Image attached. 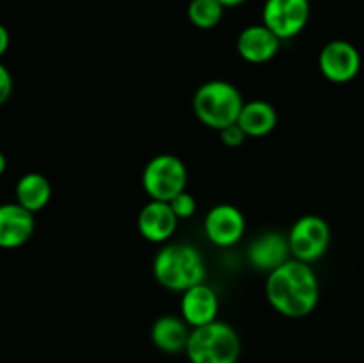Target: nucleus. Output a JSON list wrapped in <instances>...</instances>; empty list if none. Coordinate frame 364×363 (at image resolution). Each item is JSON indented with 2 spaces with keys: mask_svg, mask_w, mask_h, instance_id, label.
Returning a JSON list of instances; mask_svg holds the SVG:
<instances>
[{
  "mask_svg": "<svg viewBox=\"0 0 364 363\" xmlns=\"http://www.w3.org/2000/svg\"><path fill=\"white\" fill-rule=\"evenodd\" d=\"M220 4H223L224 7H237V6H242V4H245L247 0H219Z\"/></svg>",
  "mask_w": 364,
  "mask_h": 363,
  "instance_id": "23",
  "label": "nucleus"
},
{
  "mask_svg": "<svg viewBox=\"0 0 364 363\" xmlns=\"http://www.w3.org/2000/svg\"><path fill=\"white\" fill-rule=\"evenodd\" d=\"M281 48V39L267 25H249L238 34L237 50L244 60L263 64L272 60Z\"/></svg>",
  "mask_w": 364,
  "mask_h": 363,
  "instance_id": "12",
  "label": "nucleus"
},
{
  "mask_svg": "<svg viewBox=\"0 0 364 363\" xmlns=\"http://www.w3.org/2000/svg\"><path fill=\"white\" fill-rule=\"evenodd\" d=\"M155 280L164 288L173 292H185L191 287L205 283L206 265L201 253L191 244H167L156 253L153 260Z\"/></svg>",
  "mask_w": 364,
  "mask_h": 363,
  "instance_id": "2",
  "label": "nucleus"
},
{
  "mask_svg": "<svg viewBox=\"0 0 364 363\" xmlns=\"http://www.w3.org/2000/svg\"><path fill=\"white\" fill-rule=\"evenodd\" d=\"M34 214L16 201L0 205V248L16 249L27 244L34 235Z\"/></svg>",
  "mask_w": 364,
  "mask_h": 363,
  "instance_id": "10",
  "label": "nucleus"
},
{
  "mask_svg": "<svg viewBox=\"0 0 364 363\" xmlns=\"http://www.w3.org/2000/svg\"><path fill=\"white\" fill-rule=\"evenodd\" d=\"M181 294V317L188 326L199 327L217 320L219 298L210 285L199 283Z\"/></svg>",
  "mask_w": 364,
  "mask_h": 363,
  "instance_id": "14",
  "label": "nucleus"
},
{
  "mask_svg": "<svg viewBox=\"0 0 364 363\" xmlns=\"http://www.w3.org/2000/svg\"><path fill=\"white\" fill-rule=\"evenodd\" d=\"M13 89H14L13 75H11V71L0 63V105H4V103L11 98Z\"/></svg>",
  "mask_w": 364,
  "mask_h": 363,
  "instance_id": "21",
  "label": "nucleus"
},
{
  "mask_svg": "<svg viewBox=\"0 0 364 363\" xmlns=\"http://www.w3.org/2000/svg\"><path fill=\"white\" fill-rule=\"evenodd\" d=\"M240 89L228 80H208L198 88L192 98L196 117L213 130L237 123L244 107Z\"/></svg>",
  "mask_w": 364,
  "mask_h": 363,
  "instance_id": "3",
  "label": "nucleus"
},
{
  "mask_svg": "<svg viewBox=\"0 0 364 363\" xmlns=\"http://www.w3.org/2000/svg\"><path fill=\"white\" fill-rule=\"evenodd\" d=\"M205 233L210 242L220 248L235 246L245 233V217L235 205L220 203L205 217Z\"/></svg>",
  "mask_w": 364,
  "mask_h": 363,
  "instance_id": "9",
  "label": "nucleus"
},
{
  "mask_svg": "<svg viewBox=\"0 0 364 363\" xmlns=\"http://www.w3.org/2000/svg\"><path fill=\"white\" fill-rule=\"evenodd\" d=\"M237 123L247 137H263L276 128L277 112L272 103L265 100H252L244 103Z\"/></svg>",
  "mask_w": 364,
  "mask_h": 363,
  "instance_id": "16",
  "label": "nucleus"
},
{
  "mask_svg": "<svg viewBox=\"0 0 364 363\" xmlns=\"http://www.w3.org/2000/svg\"><path fill=\"white\" fill-rule=\"evenodd\" d=\"M176 226L178 217L167 201L151 199L139 212L137 228L142 237L149 242L162 244V242L169 241L176 231Z\"/></svg>",
  "mask_w": 364,
  "mask_h": 363,
  "instance_id": "13",
  "label": "nucleus"
},
{
  "mask_svg": "<svg viewBox=\"0 0 364 363\" xmlns=\"http://www.w3.org/2000/svg\"><path fill=\"white\" fill-rule=\"evenodd\" d=\"M318 68L327 80L334 84H347L361 71V53L345 39H333L318 56Z\"/></svg>",
  "mask_w": 364,
  "mask_h": 363,
  "instance_id": "8",
  "label": "nucleus"
},
{
  "mask_svg": "<svg viewBox=\"0 0 364 363\" xmlns=\"http://www.w3.org/2000/svg\"><path fill=\"white\" fill-rule=\"evenodd\" d=\"M169 205L171 209H173V212L176 214L178 219H188V217L194 216L196 209H198V201H196L194 196L188 194L187 191L174 196V198L169 201Z\"/></svg>",
  "mask_w": 364,
  "mask_h": 363,
  "instance_id": "19",
  "label": "nucleus"
},
{
  "mask_svg": "<svg viewBox=\"0 0 364 363\" xmlns=\"http://www.w3.org/2000/svg\"><path fill=\"white\" fill-rule=\"evenodd\" d=\"M187 166L173 153H160L146 164L142 187L151 199L169 203L187 187Z\"/></svg>",
  "mask_w": 364,
  "mask_h": 363,
  "instance_id": "5",
  "label": "nucleus"
},
{
  "mask_svg": "<svg viewBox=\"0 0 364 363\" xmlns=\"http://www.w3.org/2000/svg\"><path fill=\"white\" fill-rule=\"evenodd\" d=\"M290 256L291 251L288 237L281 235L279 231H265V233L258 235L247 249L249 263L255 269L263 270L267 274L287 263Z\"/></svg>",
  "mask_w": 364,
  "mask_h": 363,
  "instance_id": "11",
  "label": "nucleus"
},
{
  "mask_svg": "<svg viewBox=\"0 0 364 363\" xmlns=\"http://www.w3.org/2000/svg\"><path fill=\"white\" fill-rule=\"evenodd\" d=\"M287 237L291 256L301 262L313 263L322 258L329 249L331 228L323 217L308 214L291 224Z\"/></svg>",
  "mask_w": 364,
  "mask_h": 363,
  "instance_id": "6",
  "label": "nucleus"
},
{
  "mask_svg": "<svg viewBox=\"0 0 364 363\" xmlns=\"http://www.w3.org/2000/svg\"><path fill=\"white\" fill-rule=\"evenodd\" d=\"M188 324L183 319L174 315H164L156 319L151 326V340L160 351L176 354L187 349L191 338Z\"/></svg>",
  "mask_w": 364,
  "mask_h": 363,
  "instance_id": "15",
  "label": "nucleus"
},
{
  "mask_svg": "<svg viewBox=\"0 0 364 363\" xmlns=\"http://www.w3.org/2000/svg\"><path fill=\"white\" fill-rule=\"evenodd\" d=\"M226 7L219 0H191L188 2V20L198 28H213L223 20Z\"/></svg>",
  "mask_w": 364,
  "mask_h": 363,
  "instance_id": "18",
  "label": "nucleus"
},
{
  "mask_svg": "<svg viewBox=\"0 0 364 363\" xmlns=\"http://www.w3.org/2000/svg\"><path fill=\"white\" fill-rule=\"evenodd\" d=\"M219 134H220V141H223L226 146H230V148H238V146L244 144L245 139H247V135H245V132L242 130L238 123H233L230 125V127L223 128Z\"/></svg>",
  "mask_w": 364,
  "mask_h": 363,
  "instance_id": "20",
  "label": "nucleus"
},
{
  "mask_svg": "<svg viewBox=\"0 0 364 363\" xmlns=\"http://www.w3.org/2000/svg\"><path fill=\"white\" fill-rule=\"evenodd\" d=\"M9 43H11L9 31L0 23V59H2V56L7 52V48H9Z\"/></svg>",
  "mask_w": 364,
  "mask_h": 363,
  "instance_id": "22",
  "label": "nucleus"
},
{
  "mask_svg": "<svg viewBox=\"0 0 364 363\" xmlns=\"http://www.w3.org/2000/svg\"><path fill=\"white\" fill-rule=\"evenodd\" d=\"M267 299L277 313L291 319L309 315L320 299V285L311 265L290 258L269 273L265 285Z\"/></svg>",
  "mask_w": 364,
  "mask_h": 363,
  "instance_id": "1",
  "label": "nucleus"
},
{
  "mask_svg": "<svg viewBox=\"0 0 364 363\" xmlns=\"http://www.w3.org/2000/svg\"><path fill=\"white\" fill-rule=\"evenodd\" d=\"M311 18L309 0H267L262 23L267 25L281 41L301 34Z\"/></svg>",
  "mask_w": 364,
  "mask_h": 363,
  "instance_id": "7",
  "label": "nucleus"
},
{
  "mask_svg": "<svg viewBox=\"0 0 364 363\" xmlns=\"http://www.w3.org/2000/svg\"><path fill=\"white\" fill-rule=\"evenodd\" d=\"M185 352L191 363H237L242 342L235 327L213 320L205 326L192 327Z\"/></svg>",
  "mask_w": 364,
  "mask_h": 363,
  "instance_id": "4",
  "label": "nucleus"
},
{
  "mask_svg": "<svg viewBox=\"0 0 364 363\" xmlns=\"http://www.w3.org/2000/svg\"><path fill=\"white\" fill-rule=\"evenodd\" d=\"M16 203L28 212H41L52 198V185L41 173H27L16 182L14 187Z\"/></svg>",
  "mask_w": 364,
  "mask_h": 363,
  "instance_id": "17",
  "label": "nucleus"
},
{
  "mask_svg": "<svg viewBox=\"0 0 364 363\" xmlns=\"http://www.w3.org/2000/svg\"><path fill=\"white\" fill-rule=\"evenodd\" d=\"M6 169H7V159H6V155H4V153L0 152V177H2V174L6 173Z\"/></svg>",
  "mask_w": 364,
  "mask_h": 363,
  "instance_id": "24",
  "label": "nucleus"
}]
</instances>
